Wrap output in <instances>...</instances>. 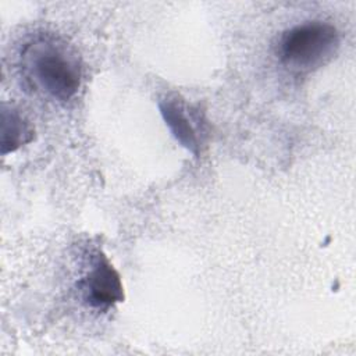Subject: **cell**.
Wrapping results in <instances>:
<instances>
[{
    "label": "cell",
    "mask_w": 356,
    "mask_h": 356,
    "mask_svg": "<svg viewBox=\"0 0 356 356\" xmlns=\"http://www.w3.org/2000/svg\"><path fill=\"white\" fill-rule=\"evenodd\" d=\"M339 35L334 25L312 21L288 29L278 47L281 63L293 72L313 71L335 54Z\"/></svg>",
    "instance_id": "7a4b0ae2"
},
{
    "label": "cell",
    "mask_w": 356,
    "mask_h": 356,
    "mask_svg": "<svg viewBox=\"0 0 356 356\" xmlns=\"http://www.w3.org/2000/svg\"><path fill=\"white\" fill-rule=\"evenodd\" d=\"M33 139V128L15 108L3 104L1 110V153L15 152Z\"/></svg>",
    "instance_id": "5b68a950"
},
{
    "label": "cell",
    "mask_w": 356,
    "mask_h": 356,
    "mask_svg": "<svg viewBox=\"0 0 356 356\" xmlns=\"http://www.w3.org/2000/svg\"><path fill=\"white\" fill-rule=\"evenodd\" d=\"M21 60L24 75L35 89L58 102H67L76 95L82 68L78 56L64 42L38 38L25 46Z\"/></svg>",
    "instance_id": "6da1fadb"
},
{
    "label": "cell",
    "mask_w": 356,
    "mask_h": 356,
    "mask_svg": "<svg viewBox=\"0 0 356 356\" xmlns=\"http://www.w3.org/2000/svg\"><path fill=\"white\" fill-rule=\"evenodd\" d=\"M79 288L83 299L95 309H107L124 299L121 278L103 254L96 256Z\"/></svg>",
    "instance_id": "3957f363"
},
{
    "label": "cell",
    "mask_w": 356,
    "mask_h": 356,
    "mask_svg": "<svg viewBox=\"0 0 356 356\" xmlns=\"http://www.w3.org/2000/svg\"><path fill=\"white\" fill-rule=\"evenodd\" d=\"M160 111L167 127L172 132L174 138L181 143V146L197 156L200 146L199 138L191 117L186 114L188 110L182 100L178 97H165L160 102Z\"/></svg>",
    "instance_id": "277c9868"
}]
</instances>
